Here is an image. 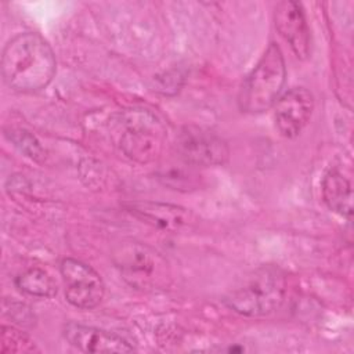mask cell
Returning <instances> with one entry per match:
<instances>
[{"instance_id":"8","label":"cell","mask_w":354,"mask_h":354,"mask_svg":"<svg viewBox=\"0 0 354 354\" xmlns=\"http://www.w3.org/2000/svg\"><path fill=\"white\" fill-rule=\"evenodd\" d=\"M274 105L278 131L286 138H293L308 123L314 111V97L304 87H293L283 93Z\"/></svg>"},{"instance_id":"1","label":"cell","mask_w":354,"mask_h":354,"mask_svg":"<svg viewBox=\"0 0 354 354\" xmlns=\"http://www.w3.org/2000/svg\"><path fill=\"white\" fill-rule=\"evenodd\" d=\"M1 73L6 84L17 93L39 91L54 77V53L39 33H19L3 50Z\"/></svg>"},{"instance_id":"5","label":"cell","mask_w":354,"mask_h":354,"mask_svg":"<svg viewBox=\"0 0 354 354\" xmlns=\"http://www.w3.org/2000/svg\"><path fill=\"white\" fill-rule=\"evenodd\" d=\"M122 126L120 148L130 159L148 163L159 155L165 131L153 113L145 109L129 111L122 115Z\"/></svg>"},{"instance_id":"13","label":"cell","mask_w":354,"mask_h":354,"mask_svg":"<svg viewBox=\"0 0 354 354\" xmlns=\"http://www.w3.org/2000/svg\"><path fill=\"white\" fill-rule=\"evenodd\" d=\"M17 288L33 297H53L57 295V283L41 268H29L19 274L15 279Z\"/></svg>"},{"instance_id":"7","label":"cell","mask_w":354,"mask_h":354,"mask_svg":"<svg viewBox=\"0 0 354 354\" xmlns=\"http://www.w3.org/2000/svg\"><path fill=\"white\" fill-rule=\"evenodd\" d=\"M176 144L178 156L194 166L224 165L230 156L225 141L202 127H184L178 133Z\"/></svg>"},{"instance_id":"11","label":"cell","mask_w":354,"mask_h":354,"mask_svg":"<svg viewBox=\"0 0 354 354\" xmlns=\"http://www.w3.org/2000/svg\"><path fill=\"white\" fill-rule=\"evenodd\" d=\"M64 337L84 353H130L134 350L127 340L112 332L76 322L64 326Z\"/></svg>"},{"instance_id":"10","label":"cell","mask_w":354,"mask_h":354,"mask_svg":"<svg viewBox=\"0 0 354 354\" xmlns=\"http://www.w3.org/2000/svg\"><path fill=\"white\" fill-rule=\"evenodd\" d=\"M124 206L136 218L166 232H178L195 221L192 212L171 203L140 201L126 203Z\"/></svg>"},{"instance_id":"4","label":"cell","mask_w":354,"mask_h":354,"mask_svg":"<svg viewBox=\"0 0 354 354\" xmlns=\"http://www.w3.org/2000/svg\"><path fill=\"white\" fill-rule=\"evenodd\" d=\"M112 260L122 278L133 288L141 290L166 289L170 283V268L163 256L152 248L136 242H120Z\"/></svg>"},{"instance_id":"9","label":"cell","mask_w":354,"mask_h":354,"mask_svg":"<svg viewBox=\"0 0 354 354\" xmlns=\"http://www.w3.org/2000/svg\"><path fill=\"white\" fill-rule=\"evenodd\" d=\"M274 21L277 30L288 41L296 57L306 59L310 55V29L301 4L292 0L278 3Z\"/></svg>"},{"instance_id":"2","label":"cell","mask_w":354,"mask_h":354,"mask_svg":"<svg viewBox=\"0 0 354 354\" xmlns=\"http://www.w3.org/2000/svg\"><path fill=\"white\" fill-rule=\"evenodd\" d=\"M286 290L283 271L277 266H261L224 297V304L242 317H264L282 306Z\"/></svg>"},{"instance_id":"15","label":"cell","mask_w":354,"mask_h":354,"mask_svg":"<svg viewBox=\"0 0 354 354\" xmlns=\"http://www.w3.org/2000/svg\"><path fill=\"white\" fill-rule=\"evenodd\" d=\"M10 140H12V142L22 151L25 152L28 156H30L32 159L39 160L40 158H43V149L39 144V141L35 138V136H32L29 131L26 130H10L8 134Z\"/></svg>"},{"instance_id":"12","label":"cell","mask_w":354,"mask_h":354,"mask_svg":"<svg viewBox=\"0 0 354 354\" xmlns=\"http://www.w3.org/2000/svg\"><path fill=\"white\" fill-rule=\"evenodd\" d=\"M322 198L326 206L340 216L353 217V189L350 181L337 170H329L321 184Z\"/></svg>"},{"instance_id":"6","label":"cell","mask_w":354,"mask_h":354,"mask_svg":"<svg viewBox=\"0 0 354 354\" xmlns=\"http://www.w3.org/2000/svg\"><path fill=\"white\" fill-rule=\"evenodd\" d=\"M61 274L65 281V297L69 304L82 310L97 307L105 292L101 277L86 263L76 259H64Z\"/></svg>"},{"instance_id":"14","label":"cell","mask_w":354,"mask_h":354,"mask_svg":"<svg viewBox=\"0 0 354 354\" xmlns=\"http://www.w3.org/2000/svg\"><path fill=\"white\" fill-rule=\"evenodd\" d=\"M0 351L6 353H32L37 351L33 340L22 330L12 326L1 328V347Z\"/></svg>"},{"instance_id":"3","label":"cell","mask_w":354,"mask_h":354,"mask_svg":"<svg viewBox=\"0 0 354 354\" xmlns=\"http://www.w3.org/2000/svg\"><path fill=\"white\" fill-rule=\"evenodd\" d=\"M285 77L282 51L275 43H271L242 83L238 95L239 108L248 113H261L270 109L279 98Z\"/></svg>"}]
</instances>
